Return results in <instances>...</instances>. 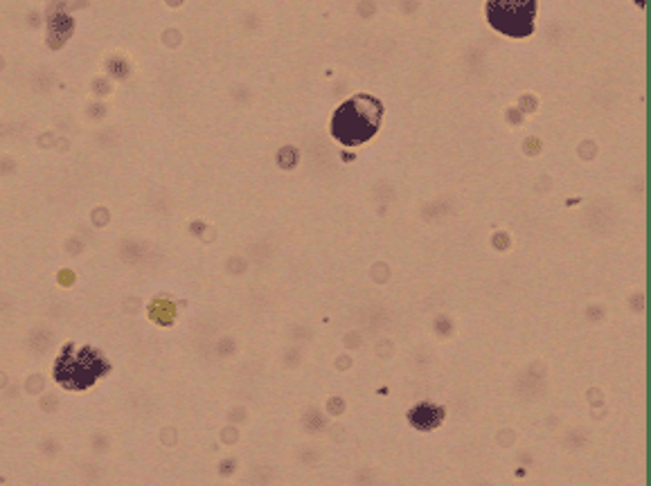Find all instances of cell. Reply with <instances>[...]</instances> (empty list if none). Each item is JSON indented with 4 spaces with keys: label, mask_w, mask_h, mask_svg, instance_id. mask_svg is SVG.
<instances>
[{
    "label": "cell",
    "mask_w": 651,
    "mask_h": 486,
    "mask_svg": "<svg viewBox=\"0 0 651 486\" xmlns=\"http://www.w3.org/2000/svg\"><path fill=\"white\" fill-rule=\"evenodd\" d=\"M383 115V106L379 99L370 95H359L347 99L338 108L332 122V133L336 140H341L345 147H356V144L368 142L379 129Z\"/></svg>",
    "instance_id": "obj_1"
},
{
    "label": "cell",
    "mask_w": 651,
    "mask_h": 486,
    "mask_svg": "<svg viewBox=\"0 0 651 486\" xmlns=\"http://www.w3.org/2000/svg\"><path fill=\"white\" fill-rule=\"evenodd\" d=\"M537 0H489L487 21L507 36H528L534 32Z\"/></svg>",
    "instance_id": "obj_2"
}]
</instances>
